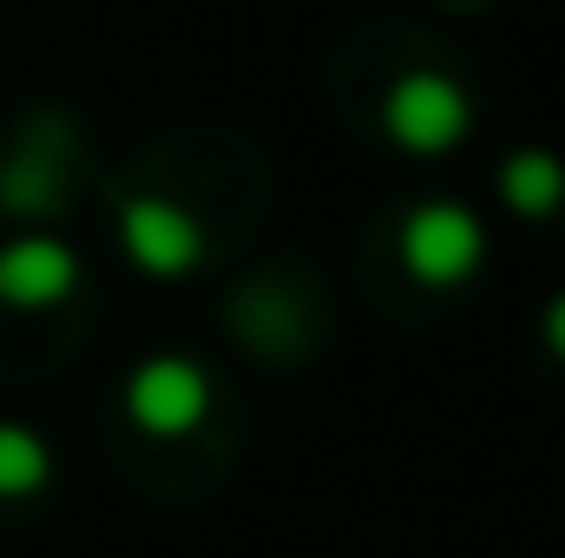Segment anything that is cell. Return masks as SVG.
Listing matches in <instances>:
<instances>
[{
	"instance_id": "6da1fadb",
	"label": "cell",
	"mask_w": 565,
	"mask_h": 558,
	"mask_svg": "<svg viewBox=\"0 0 565 558\" xmlns=\"http://www.w3.org/2000/svg\"><path fill=\"white\" fill-rule=\"evenodd\" d=\"M132 415L151 427V433H178V427H191V420L204 415V401H211V388H204V375L191 368V362H145L139 375H132Z\"/></svg>"
},
{
	"instance_id": "7a4b0ae2",
	"label": "cell",
	"mask_w": 565,
	"mask_h": 558,
	"mask_svg": "<svg viewBox=\"0 0 565 558\" xmlns=\"http://www.w3.org/2000/svg\"><path fill=\"white\" fill-rule=\"evenodd\" d=\"M473 257H480V230H473L460 211L434 204V211H422V217L408 224V264H415L427 282H454Z\"/></svg>"
},
{
	"instance_id": "3957f363",
	"label": "cell",
	"mask_w": 565,
	"mask_h": 558,
	"mask_svg": "<svg viewBox=\"0 0 565 558\" xmlns=\"http://www.w3.org/2000/svg\"><path fill=\"white\" fill-rule=\"evenodd\" d=\"M388 112H395V132L408 144H447L460 132V119H467V106H460L454 86H440V79H408Z\"/></svg>"
},
{
	"instance_id": "277c9868",
	"label": "cell",
	"mask_w": 565,
	"mask_h": 558,
	"mask_svg": "<svg viewBox=\"0 0 565 558\" xmlns=\"http://www.w3.org/2000/svg\"><path fill=\"white\" fill-rule=\"evenodd\" d=\"M66 282H73V257L60 244L33 237V244H13L0 257V296H13V302H53Z\"/></svg>"
},
{
	"instance_id": "5b68a950",
	"label": "cell",
	"mask_w": 565,
	"mask_h": 558,
	"mask_svg": "<svg viewBox=\"0 0 565 558\" xmlns=\"http://www.w3.org/2000/svg\"><path fill=\"white\" fill-rule=\"evenodd\" d=\"M126 244L139 250L145 270H184L191 264V224L184 217H171V211H132V224H126Z\"/></svg>"
},
{
	"instance_id": "8992f818",
	"label": "cell",
	"mask_w": 565,
	"mask_h": 558,
	"mask_svg": "<svg viewBox=\"0 0 565 558\" xmlns=\"http://www.w3.org/2000/svg\"><path fill=\"white\" fill-rule=\"evenodd\" d=\"M507 191H513V204L540 211V204H553V197H559V171H553L546 158H520V164H513V184H507Z\"/></svg>"
},
{
	"instance_id": "52a82bcc",
	"label": "cell",
	"mask_w": 565,
	"mask_h": 558,
	"mask_svg": "<svg viewBox=\"0 0 565 558\" xmlns=\"http://www.w3.org/2000/svg\"><path fill=\"white\" fill-rule=\"evenodd\" d=\"M40 480V447L26 433H0V493H20Z\"/></svg>"
},
{
	"instance_id": "ba28073f",
	"label": "cell",
	"mask_w": 565,
	"mask_h": 558,
	"mask_svg": "<svg viewBox=\"0 0 565 558\" xmlns=\"http://www.w3.org/2000/svg\"><path fill=\"white\" fill-rule=\"evenodd\" d=\"M559 348H565V309H559Z\"/></svg>"
}]
</instances>
